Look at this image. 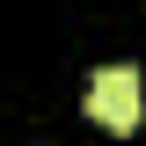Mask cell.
Segmentation results:
<instances>
[{
	"label": "cell",
	"mask_w": 146,
	"mask_h": 146,
	"mask_svg": "<svg viewBox=\"0 0 146 146\" xmlns=\"http://www.w3.org/2000/svg\"><path fill=\"white\" fill-rule=\"evenodd\" d=\"M88 117L102 131H139V117H146V88H139V73L131 66H102L88 80Z\"/></svg>",
	"instance_id": "6da1fadb"
}]
</instances>
